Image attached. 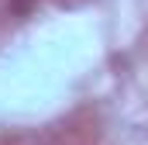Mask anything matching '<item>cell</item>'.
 I'll list each match as a JSON object with an SVG mask.
<instances>
[{"label":"cell","instance_id":"6da1fadb","mask_svg":"<svg viewBox=\"0 0 148 145\" xmlns=\"http://www.w3.org/2000/svg\"><path fill=\"white\" fill-rule=\"evenodd\" d=\"M38 0H10V7H14V14H28L31 7H35Z\"/></svg>","mask_w":148,"mask_h":145}]
</instances>
